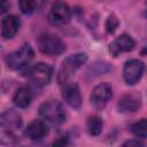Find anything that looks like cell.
<instances>
[{"label": "cell", "mask_w": 147, "mask_h": 147, "mask_svg": "<svg viewBox=\"0 0 147 147\" xmlns=\"http://www.w3.org/2000/svg\"><path fill=\"white\" fill-rule=\"evenodd\" d=\"M87 61V55L85 53H76L65 57L57 71V82L63 85L70 80V78L76 74V71L85 64Z\"/></svg>", "instance_id": "cell-1"}, {"label": "cell", "mask_w": 147, "mask_h": 147, "mask_svg": "<svg viewBox=\"0 0 147 147\" xmlns=\"http://www.w3.org/2000/svg\"><path fill=\"white\" fill-rule=\"evenodd\" d=\"M38 48L42 54L49 56H57L61 55L65 51V44L63 40L54 33L44 32L37 39Z\"/></svg>", "instance_id": "cell-2"}, {"label": "cell", "mask_w": 147, "mask_h": 147, "mask_svg": "<svg viewBox=\"0 0 147 147\" xmlns=\"http://www.w3.org/2000/svg\"><path fill=\"white\" fill-rule=\"evenodd\" d=\"M40 116L53 125H60L65 121V110L57 100H48L39 107Z\"/></svg>", "instance_id": "cell-3"}, {"label": "cell", "mask_w": 147, "mask_h": 147, "mask_svg": "<svg viewBox=\"0 0 147 147\" xmlns=\"http://www.w3.org/2000/svg\"><path fill=\"white\" fill-rule=\"evenodd\" d=\"M33 55L34 53H33L32 47L29 44H24L18 49L8 54L6 57V62L10 69L22 70V69H25L30 64V62L33 59Z\"/></svg>", "instance_id": "cell-4"}, {"label": "cell", "mask_w": 147, "mask_h": 147, "mask_svg": "<svg viewBox=\"0 0 147 147\" xmlns=\"http://www.w3.org/2000/svg\"><path fill=\"white\" fill-rule=\"evenodd\" d=\"M145 64L138 59H132L125 62L123 68V78L127 85H134L138 83L144 74Z\"/></svg>", "instance_id": "cell-5"}, {"label": "cell", "mask_w": 147, "mask_h": 147, "mask_svg": "<svg viewBox=\"0 0 147 147\" xmlns=\"http://www.w3.org/2000/svg\"><path fill=\"white\" fill-rule=\"evenodd\" d=\"M70 18L71 9L65 2L62 1L55 2L48 13V22L53 25H64L70 22Z\"/></svg>", "instance_id": "cell-6"}, {"label": "cell", "mask_w": 147, "mask_h": 147, "mask_svg": "<svg viewBox=\"0 0 147 147\" xmlns=\"http://www.w3.org/2000/svg\"><path fill=\"white\" fill-rule=\"evenodd\" d=\"M29 78L36 85L45 86L52 78V68L44 62L36 63L29 69Z\"/></svg>", "instance_id": "cell-7"}, {"label": "cell", "mask_w": 147, "mask_h": 147, "mask_svg": "<svg viewBox=\"0 0 147 147\" xmlns=\"http://www.w3.org/2000/svg\"><path fill=\"white\" fill-rule=\"evenodd\" d=\"M113 96V88L108 83H101L96 85L91 93V103L93 107L101 109Z\"/></svg>", "instance_id": "cell-8"}, {"label": "cell", "mask_w": 147, "mask_h": 147, "mask_svg": "<svg viewBox=\"0 0 147 147\" xmlns=\"http://www.w3.org/2000/svg\"><path fill=\"white\" fill-rule=\"evenodd\" d=\"M141 107V95L136 92H130L122 95L117 102V109L119 113L129 114L134 113Z\"/></svg>", "instance_id": "cell-9"}, {"label": "cell", "mask_w": 147, "mask_h": 147, "mask_svg": "<svg viewBox=\"0 0 147 147\" xmlns=\"http://www.w3.org/2000/svg\"><path fill=\"white\" fill-rule=\"evenodd\" d=\"M62 98L67 105H69L71 108H79L82 105V95L79 87L76 83L68 82L62 85Z\"/></svg>", "instance_id": "cell-10"}, {"label": "cell", "mask_w": 147, "mask_h": 147, "mask_svg": "<svg viewBox=\"0 0 147 147\" xmlns=\"http://www.w3.org/2000/svg\"><path fill=\"white\" fill-rule=\"evenodd\" d=\"M136 46V42L133 40V38L127 34V33H123L119 37H117L110 45H109V51L113 54V56H118L121 53H125V52H131Z\"/></svg>", "instance_id": "cell-11"}, {"label": "cell", "mask_w": 147, "mask_h": 147, "mask_svg": "<svg viewBox=\"0 0 147 147\" xmlns=\"http://www.w3.org/2000/svg\"><path fill=\"white\" fill-rule=\"evenodd\" d=\"M21 26V21L15 15H7L1 21V36L3 39L13 38Z\"/></svg>", "instance_id": "cell-12"}, {"label": "cell", "mask_w": 147, "mask_h": 147, "mask_svg": "<svg viewBox=\"0 0 147 147\" xmlns=\"http://www.w3.org/2000/svg\"><path fill=\"white\" fill-rule=\"evenodd\" d=\"M25 136L31 140H41L45 136H47L48 130L44 121L33 119L25 129Z\"/></svg>", "instance_id": "cell-13"}, {"label": "cell", "mask_w": 147, "mask_h": 147, "mask_svg": "<svg viewBox=\"0 0 147 147\" xmlns=\"http://www.w3.org/2000/svg\"><path fill=\"white\" fill-rule=\"evenodd\" d=\"M0 123H1L2 129H6V130H9V131L14 132V130H16L21 126V123H22L21 115L17 111L13 110V109L6 110L1 115Z\"/></svg>", "instance_id": "cell-14"}, {"label": "cell", "mask_w": 147, "mask_h": 147, "mask_svg": "<svg viewBox=\"0 0 147 147\" xmlns=\"http://www.w3.org/2000/svg\"><path fill=\"white\" fill-rule=\"evenodd\" d=\"M31 100L32 94L28 87H20L13 96V101L18 108H26L31 103Z\"/></svg>", "instance_id": "cell-15"}, {"label": "cell", "mask_w": 147, "mask_h": 147, "mask_svg": "<svg viewBox=\"0 0 147 147\" xmlns=\"http://www.w3.org/2000/svg\"><path fill=\"white\" fill-rule=\"evenodd\" d=\"M103 122L99 116H91L87 119V131L91 136H98L101 133Z\"/></svg>", "instance_id": "cell-16"}, {"label": "cell", "mask_w": 147, "mask_h": 147, "mask_svg": "<svg viewBox=\"0 0 147 147\" xmlns=\"http://www.w3.org/2000/svg\"><path fill=\"white\" fill-rule=\"evenodd\" d=\"M130 131L138 138H147V119L142 118L130 126Z\"/></svg>", "instance_id": "cell-17"}, {"label": "cell", "mask_w": 147, "mask_h": 147, "mask_svg": "<svg viewBox=\"0 0 147 147\" xmlns=\"http://www.w3.org/2000/svg\"><path fill=\"white\" fill-rule=\"evenodd\" d=\"M18 6H20L22 13L32 14L38 9L39 2L38 1H33V0H22V1L18 2Z\"/></svg>", "instance_id": "cell-18"}, {"label": "cell", "mask_w": 147, "mask_h": 147, "mask_svg": "<svg viewBox=\"0 0 147 147\" xmlns=\"http://www.w3.org/2000/svg\"><path fill=\"white\" fill-rule=\"evenodd\" d=\"M93 68H96V70H92V69H88V72H91L92 76H99V75H103L108 71L111 70V67L106 63V62H95L94 64H92Z\"/></svg>", "instance_id": "cell-19"}, {"label": "cell", "mask_w": 147, "mask_h": 147, "mask_svg": "<svg viewBox=\"0 0 147 147\" xmlns=\"http://www.w3.org/2000/svg\"><path fill=\"white\" fill-rule=\"evenodd\" d=\"M118 26V20L115 15H109L106 21V30L109 33H113Z\"/></svg>", "instance_id": "cell-20"}, {"label": "cell", "mask_w": 147, "mask_h": 147, "mask_svg": "<svg viewBox=\"0 0 147 147\" xmlns=\"http://www.w3.org/2000/svg\"><path fill=\"white\" fill-rule=\"evenodd\" d=\"M69 145V138L68 136H61L57 140L54 141L53 147H68Z\"/></svg>", "instance_id": "cell-21"}, {"label": "cell", "mask_w": 147, "mask_h": 147, "mask_svg": "<svg viewBox=\"0 0 147 147\" xmlns=\"http://www.w3.org/2000/svg\"><path fill=\"white\" fill-rule=\"evenodd\" d=\"M122 147H145L144 142L138 139H130L123 144Z\"/></svg>", "instance_id": "cell-22"}, {"label": "cell", "mask_w": 147, "mask_h": 147, "mask_svg": "<svg viewBox=\"0 0 147 147\" xmlns=\"http://www.w3.org/2000/svg\"><path fill=\"white\" fill-rule=\"evenodd\" d=\"M0 8H1V13H5L7 10V8H9V3L8 2H2L0 5Z\"/></svg>", "instance_id": "cell-23"}]
</instances>
